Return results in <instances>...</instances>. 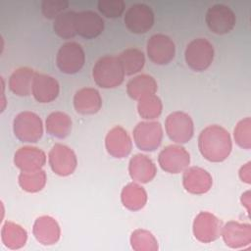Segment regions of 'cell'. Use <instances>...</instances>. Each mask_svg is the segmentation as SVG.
I'll return each instance as SVG.
<instances>
[{
  "label": "cell",
  "mask_w": 251,
  "mask_h": 251,
  "mask_svg": "<svg viewBox=\"0 0 251 251\" xmlns=\"http://www.w3.org/2000/svg\"><path fill=\"white\" fill-rule=\"evenodd\" d=\"M198 148L206 160L219 163L229 156L232 142L228 131L225 127L219 125H211L200 132Z\"/></svg>",
  "instance_id": "cell-1"
},
{
  "label": "cell",
  "mask_w": 251,
  "mask_h": 251,
  "mask_svg": "<svg viewBox=\"0 0 251 251\" xmlns=\"http://www.w3.org/2000/svg\"><path fill=\"white\" fill-rule=\"evenodd\" d=\"M125 72L118 57L103 56L94 65L92 76L95 83L102 88H114L125 79Z\"/></svg>",
  "instance_id": "cell-2"
},
{
  "label": "cell",
  "mask_w": 251,
  "mask_h": 251,
  "mask_svg": "<svg viewBox=\"0 0 251 251\" xmlns=\"http://www.w3.org/2000/svg\"><path fill=\"white\" fill-rule=\"evenodd\" d=\"M15 136L22 142H37L43 134V125L40 117L29 111L19 113L13 121Z\"/></svg>",
  "instance_id": "cell-3"
},
{
  "label": "cell",
  "mask_w": 251,
  "mask_h": 251,
  "mask_svg": "<svg viewBox=\"0 0 251 251\" xmlns=\"http://www.w3.org/2000/svg\"><path fill=\"white\" fill-rule=\"evenodd\" d=\"M184 58L191 70L203 72L211 66L214 60V47L206 38L193 39L186 46Z\"/></svg>",
  "instance_id": "cell-4"
},
{
  "label": "cell",
  "mask_w": 251,
  "mask_h": 251,
  "mask_svg": "<svg viewBox=\"0 0 251 251\" xmlns=\"http://www.w3.org/2000/svg\"><path fill=\"white\" fill-rule=\"evenodd\" d=\"M165 128L170 139L178 144L188 142L194 133V125L191 117L181 111L173 112L167 117Z\"/></svg>",
  "instance_id": "cell-5"
},
{
  "label": "cell",
  "mask_w": 251,
  "mask_h": 251,
  "mask_svg": "<svg viewBox=\"0 0 251 251\" xmlns=\"http://www.w3.org/2000/svg\"><path fill=\"white\" fill-rule=\"evenodd\" d=\"M85 63V53L76 42H67L58 50L56 64L58 69L67 75L79 72Z\"/></svg>",
  "instance_id": "cell-6"
},
{
  "label": "cell",
  "mask_w": 251,
  "mask_h": 251,
  "mask_svg": "<svg viewBox=\"0 0 251 251\" xmlns=\"http://www.w3.org/2000/svg\"><path fill=\"white\" fill-rule=\"evenodd\" d=\"M205 22L212 32L222 35L233 29L236 17L228 6L225 4H215L207 10Z\"/></svg>",
  "instance_id": "cell-7"
},
{
  "label": "cell",
  "mask_w": 251,
  "mask_h": 251,
  "mask_svg": "<svg viewBox=\"0 0 251 251\" xmlns=\"http://www.w3.org/2000/svg\"><path fill=\"white\" fill-rule=\"evenodd\" d=\"M124 22L129 31L136 34L145 33L154 25V13L150 6L135 3L126 10Z\"/></svg>",
  "instance_id": "cell-8"
},
{
  "label": "cell",
  "mask_w": 251,
  "mask_h": 251,
  "mask_svg": "<svg viewBox=\"0 0 251 251\" xmlns=\"http://www.w3.org/2000/svg\"><path fill=\"white\" fill-rule=\"evenodd\" d=\"M132 133L136 146L147 152L156 150L163 138V128L158 122H140L135 126Z\"/></svg>",
  "instance_id": "cell-9"
},
{
  "label": "cell",
  "mask_w": 251,
  "mask_h": 251,
  "mask_svg": "<svg viewBox=\"0 0 251 251\" xmlns=\"http://www.w3.org/2000/svg\"><path fill=\"white\" fill-rule=\"evenodd\" d=\"M158 162L163 171L170 174H179L188 168L190 156L184 147L172 144L160 152Z\"/></svg>",
  "instance_id": "cell-10"
},
{
  "label": "cell",
  "mask_w": 251,
  "mask_h": 251,
  "mask_svg": "<svg viewBox=\"0 0 251 251\" xmlns=\"http://www.w3.org/2000/svg\"><path fill=\"white\" fill-rule=\"evenodd\" d=\"M48 161L52 171L61 176L72 175L77 165L75 152L68 146L56 143L48 154Z\"/></svg>",
  "instance_id": "cell-11"
},
{
  "label": "cell",
  "mask_w": 251,
  "mask_h": 251,
  "mask_svg": "<svg viewBox=\"0 0 251 251\" xmlns=\"http://www.w3.org/2000/svg\"><path fill=\"white\" fill-rule=\"evenodd\" d=\"M146 51L148 58L154 64L167 65L175 58L176 46L171 37L157 33L148 39Z\"/></svg>",
  "instance_id": "cell-12"
},
{
  "label": "cell",
  "mask_w": 251,
  "mask_h": 251,
  "mask_svg": "<svg viewBox=\"0 0 251 251\" xmlns=\"http://www.w3.org/2000/svg\"><path fill=\"white\" fill-rule=\"evenodd\" d=\"M222 222L212 213L200 212L193 222V234L203 243L215 241L222 232Z\"/></svg>",
  "instance_id": "cell-13"
},
{
  "label": "cell",
  "mask_w": 251,
  "mask_h": 251,
  "mask_svg": "<svg viewBox=\"0 0 251 251\" xmlns=\"http://www.w3.org/2000/svg\"><path fill=\"white\" fill-rule=\"evenodd\" d=\"M107 152L114 158L122 159L126 157L132 149V142L127 131L120 126H114L109 130L105 138Z\"/></svg>",
  "instance_id": "cell-14"
},
{
  "label": "cell",
  "mask_w": 251,
  "mask_h": 251,
  "mask_svg": "<svg viewBox=\"0 0 251 251\" xmlns=\"http://www.w3.org/2000/svg\"><path fill=\"white\" fill-rule=\"evenodd\" d=\"M221 235L228 247L242 248L251 243V226L230 221L222 227Z\"/></svg>",
  "instance_id": "cell-15"
},
{
  "label": "cell",
  "mask_w": 251,
  "mask_h": 251,
  "mask_svg": "<svg viewBox=\"0 0 251 251\" xmlns=\"http://www.w3.org/2000/svg\"><path fill=\"white\" fill-rule=\"evenodd\" d=\"M182 184L186 191L192 194H204L213 184L211 175L200 167H190L183 171Z\"/></svg>",
  "instance_id": "cell-16"
},
{
  "label": "cell",
  "mask_w": 251,
  "mask_h": 251,
  "mask_svg": "<svg viewBox=\"0 0 251 251\" xmlns=\"http://www.w3.org/2000/svg\"><path fill=\"white\" fill-rule=\"evenodd\" d=\"M46 163L45 153L32 146L19 148L14 156V164L22 172H33L41 170Z\"/></svg>",
  "instance_id": "cell-17"
},
{
  "label": "cell",
  "mask_w": 251,
  "mask_h": 251,
  "mask_svg": "<svg viewBox=\"0 0 251 251\" xmlns=\"http://www.w3.org/2000/svg\"><path fill=\"white\" fill-rule=\"evenodd\" d=\"M104 29V21L94 11H82L76 13L75 17V30L79 36L92 39L102 33Z\"/></svg>",
  "instance_id": "cell-18"
},
{
  "label": "cell",
  "mask_w": 251,
  "mask_h": 251,
  "mask_svg": "<svg viewBox=\"0 0 251 251\" xmlns=\"http://www.w3.org/2000/svg\"><path fill=\"white\" fill-rule=\"evenodd\" d=\"M60 92V85L56 78L51 75L36 73L32 83V95L39 103L54 101Z\"/></svg>",
  "instance_id": "cell-19"
},
{
  "label": "cell",
  "mask_w": 251,
  "mask_h": 251,
  "mask_svg": "<svg viewBox=\"0 0 251 251\" xmlns=\"http://www.w3.org/2000/svg\"><path fill=\"white\" fill-rule=\"evenodd\" d=\"M75 110L81 115H93L102 107V98L97 89L83 87L77 90L74 96Z\"/></svg>",
  "instance_id": "cell-20"
},
{
  "label": "cell",
  "mask_w": 251,
  "mask_h": 251,
  "mask_svg": "<svg viewBox=\"0 0 251 251\" xmlns=\"http://www.w3.org/2000/svg\"><path fill=\"white\" fill-rule=\"evenodd\" d=\"M32 232L36 240L44 245L55 244L61 235V229L56 222L50 216H41L34 222Z\"/></svg>",
  "instance_id": "cell-21"
},
{
  "label": "cell",
  "mask_w": 251,
  "mask_h": 251,
  "mask_svg": "<svg viewBox=\"0 0 251 251\" xmlns=\"http://www.w3.org/2000/svg\"><path fill=\"white\" fill-rule=\"evenodd\" d=\"M128 172L134 181L147 183L155 177L157 169L149 157L143 154H136L129 161Z\"/></svg>",
  "instance_id": "cell-22"
},
{
  "label": "cell",
  "mask_w": 251,
  "mask_h": 251,
  "mask_svg": "<svg viewBox=\"0 0 251 251\" xmlns=\"http://www.w3.org/2000/svg\"><path fill=\"white\" fill-rule=\"evenodd\" d=\"M35 72L28 67L18 68L9 77V88L18 96H27L32 91Z\"/></svg>",
  "instance_id": "cell-23"
},
{
  "label": "cell",
  "mask_w": 251,
  "mask_h": 251,
  "mask_svg": "<svg viewBox=\"0 0 251 251\" xmlns=\"http://www.w3.org/2000/svg\"><path fill=\"white\" fill-rule=\"evenodd\" d=\"M157 88V82L153 76L149 75H138L127 82L126 92L130 98L140 100L144 97L154 95Z\"/></svg>",
  "instance_id": "cell-24"
},
{
  "label": "cell",
  "mask_w": 251,
  "mask_h": 251,
  "mask_svg": "<svg viewBox=\"0 0 251 251\" xmlns=\"http://www.w3.org/2000/svg\"><path fill=\"white\" fill-rule=\"evenodd\" d=\"M72 119L64 112H53L47 118L45 122V127L47 133L57 138L67 137L72 130Z\"/></svg>",
  "instance_id": "cell-25"
},
{
  "label": "cell",
  "mask_w": 251,
  "mask_h": 251,
  "mask_svg": "<svg viewBox=\"0 0 251 251\" xmlns=\"http://www.w3.org/2000/svg\"><path fill=\"white\" fill-rule=\"evenodd\" d=\"M123 205L130 211L142 209L147 202V193L138 183L131 182L126 185L121 194Z\"/></svg>",
  "instance_id": "cell-26"
},
{
  "label": "cell",
  "mask_w": 251,
  "mask_h": 251,
  "mask_svg": "<svg viewBox=\"0 0 251 251\" xmlns=\"http://www.w3.org/2000/svg\"><path fill=\"white\" fill-rule=\"evenodd\" d=\"M1 238L6 247L15 250L25 246L27 239V233L20 225L7 222L2 227Z\"/></svg>",
  "instance_id": "cell-27"
},
{
  "label": "cell",
  "mask_w": 251,
  "mask_h": 251,
  "mask_svg": "<svg viewBox=\"0 0 251 251\" xmlns=\"http://www.w3.org/2000/svg\"><path fill=\"white\" fill-rule=\"evenodd\" d=\"M125 75H132L140 72L145 64V56L143 52L137 48H127L118 56Z\"/></svg>",
  "instance_id": "cell-28"
},
{
  "label": "cell",
  "mask_w": 251,
  "mask_h": 251,
  "mask_svg": "<svg viewBox=\"0 0 251 251\" xmlns=\"http://www.w3.org/2000/svg\"><path fill=\"white\" fill-rule=\"evenodd\" d=\"M75 17L76 12L74 11L63 12L60 14L53 23V29L55 33L64 39L75 37L76 35Z\"/></svg>",
  "instance_id": "cell-29"
},
{
  "label": "cell",
  "mask_w": 251,
  "mask_h": 251,
  "mask_svg": "<svg viewBox=\"0 0 251 251\" xmlns=\"http://www.w3.org/2000/svg\"><path fill=\"white\" fill-rule=\"evenodd\" d=\"M46 174L41 169L33 172H22L19 176V184L26 192H38L46 184Z\"/></svg>",
  "instance_id": "cell-30"
},
{
  "label": "cell",
  "mask_w": 251,
  "mask_h": 251,
  "mask_svg": "<svg viewBox=\"0 0 251 251\" xmlns=\"http://www.w3.org/2000/svg\"><path fill=\"white\" fill-rule=\"evenodd\" d=\"M163 109L161 99L157 95H150L138 100L137 111L141 118L145 120H154L158 118Z\"/></svg>",
  "instance_id": "cell-31"
},
{
  "label": "cell",
  "mask_w": 251,
  "mask_h": 251,
  "mask_svg": "<svg viewBox=\"0 0 251 251\" xmlns=\"http://www.w3.org/2000/svg\"><path fill=\"white\" fill-rule=\"evenodd\" d=\"M130 243L136 251H155L158 249L156 238L146 229L134 230L130 236Z\"/></svg>",
  "instance_id": "cell-32"
},
{
  "label": "cell",
  "mask_w": 251,
  "mask_h": 251,
  "mask_svg": "<svg viewBox=\"0 0 251 251\" xmlns=\"http://www.w3.org/2000/svg\"><path fill=\"white\" fill-rule=\"evenodd\" d=\"M233 136L238 146L247 150L251 148V120L249 117L238 122L233 130Z\"/></svg>",
  "instance_id": "cell-33"
},
{
  "label": "cell",
  "mask_w": 251,
  "mask_h": 251,
  "mask_svg": "<svg viewBox=\"0 0 251 251\" xmlns=\"http://www.w3.org/2000/svg\"><path fill=\"white\" fill-rule=\"evenodd\" d=\"M126 4L123 0H99L97 8L107 18H119L125 11Z\"/></svg>",
  "instance_id": "cell-34"
},
{
  "label": "cell",
  "mask_w": 251,
  "mask_h": 251,
  "mask_svg": "<svg viewBox=\"0 0 251 251\" xmlns=\"http://www.w3.org/2000/svg\"><path fill=\"white\" fill-rule=\"evenodd\" d=\"M68 6L67 0H44L41 3V12L45 18L55 20Z\"/></svg>",
  "instance_id": "cell-35"
},
{
  "label": "cell",
  "mask_w": 251,
  "mask_h": 251,
  "mask_svg": "<svg viewBox=\"0 0 251 251\" xmlns=\"http://www.w3.org/2000/svg\"><path fill=\"white\" fill-rule=\"evenodd\" d=\"M251 169H250V162L246 163L245 165H243L240 170H239V177L242 181L246 182V183H250L251 182Z\"/></svg>",
  "instance_id": "cell-36"
},
{
  "label": "cell",
  "mask_w": 251,
  "mask_h": 251,
  "mask_svg": "<svg viewBox=\"0 0 251 251\" xmlns=\"http://www.w3.org/2000/svg\"><path fill=\"white\" fill-rule=\"evenodd\" d=\"M241 203L243 206L246 207L248 213H249V210H250V191H246L245 193L242 194L241 196Z\"/></svg>",
  "instance_id": "cell-37"
}]
</instances>
